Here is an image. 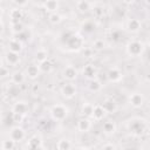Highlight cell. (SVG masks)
I'll use <instances>...</instances> for the list:
<instances>
[{"instance_id":"6da1fadb","label":"cell","mask_w":150,"mask_h":150,"mask_svg":"<svg viewBox=\"0 0 150 150\" xmlns=\"http://www.w3.org/2000/svg\"><path fill=\"white\" fill-rule=\"evenodd\" d=\"M128 130L131 135H134L136 137H139L146 130V122L142 118H132L128 123Z\"/></svg>"},{"instance_id":"7a4b0ae2","label":"cell","mask_w":150,"mask_h":150,"mask_svg":"<svg viewBox=\"0 0 150 150\" xmlns=\"http://www.w3.org/2000/svg\"><path fill=\"white\" fill-rule=\"evenodd\" d=\"M49 114H50V117L56 121V122H62L67 118L68 116V108L62 104V103H56V104H53L49 109Z\"/></svg>"},{"instance_id":"3957f363","label":"cell","mask_w":150,"mask_h":150,"mask_svg":"<svg viewBox=\"0 0 150 150\" xmlns=\"http://www.w3.org/2000/svg\"><path fill=\"white\" fill-rule=\"evenodd\" d=\"M145 50V46L143 42L138 40H131L125 46V52L131 57H138L141 56Z\"/></svg>"},{"instance_id":"277c9868","label":"cell","mask_w":150,"mask_h":150,"mask_svg":"<svg viewBox=\"0 0 150 150\" xmlns=\"http://www.w3.org/2000/svg\"><path fill=\"white\" fill-rule=\"evenodd\" d=\"M64 45L67 46V48L69 50H80L84 46V40L81 35H79L76 33H73L68 38V40L64 42Z\"/></svg>"},{"instance_id":"5b68a950","label":"cell","mask_w":150,"mask_h":150,"mask_svg":"<svg viewBox=\"0 0 150 150\" xmlns=\"http://www.w3.org/2000/svg\"><path fill=\"white\" fill-rule=\"evenodd\" d=\"M8 137H9L12 141H14L15 143H20V142H22V141L25 139V137H26V131H25V129H23L22 127L15 125V127L11 128V130H9V132H8Z\"/></svg>"},{"instance_id":"8992f818","label":"cell","mask_w":150,"mask_h":150,"mask_svg":"<svg viewBox=\"0 0 150 150\" xmlns=\"http://www.w3.org/2000/svg\"><path fill=\"white\" fill-rule=\"evenodd\" d=\"M60 93H61V95H62L64 98L70 100V98H73V97L76 95L77 89H76V86H75L74 83L68 82V83H64V84L61 87Z\"/></svg>"},{"instance_id":"52a82bcc","label":"cell","mask_w":150,"mask_h":150,"mask_svg":"<svg viewBox=\"0 0 150 150\" xmlns=\"http://www.w3.org/2000/svg\"><path fill=\"white\" fill-rule=\"evenodd\" d=\"M12 112L13 114H19L21 116H25L29 112V104L26 101H16L13 105H12Z\"/></svg>"},{"instance_id":"ba28073f","label":"cell","mask_w":150,"mask_h":150,"mask_svg":"<svg viewBox=\"0 0 150 150\" xmlns=\"http://www.w3.org/2000/svg\"><path fill=\"white\" fill-rule=\"evenodd\" d=\"M128 101H129V104L132 108L138 109V108L143 107V104H144V96H143V94H141L138 91H135V93H131L129 95Z\"/></svg>"},{"instance_id":"9c48e42d","label":"cell","mask_w":150,"mask_h":150,"mask_svg":"<svg viewBox=\"0 0 150 150\" xmlns=\"http://www.w3.org/2000/svg\"><path fill=\"white\" fill-rule=\"evenodd\" d=\"M4 60L8 66H18L20 63V61H21V57H20V54L11 52V50H7L4 54Z\"/></svg>"},{"instance_id":"30bf717a","label":"cell","mask_w":150,"mask_h":150,"mask_svg":"<svg viewBox=\"0 0 150 150\" xmlns=\"http://www.w3.org/2000/svg\"><path fill=\"white\" fill-rule=\"evenodd\" d=\"M107 79L109 82H112V83H116V82H120L122 79H123V73L121 69L116 68V67H112L108 70L107 73Z\"/></svg>"},{"instance_id":"8fae6325","label":"cell","mask_w":150,"mask_h":150,"mask_svg":"<svg viewBox=\"0 0 150 150\" xmlns=\"http://www.w3.org/2000/svg\"><path fill=\"white\" fill-rule=\"evenodd\" d=\"M62 75H63V79H66L69 82H73V81H75L77 79L79 71L74 66H67V67L63 68Z\"/></svg>"},{"instance_id":"7c38bea8","label":"cell","mask_w":150,"mask_h":150,"mask_svg":"<svg viewBox=\"0 0 150 150\" xmlns=\"http://www.w3.org/2000/svg\"><path fill=\"white\" fill-rule=\"evenodd\" d=\"M102 108L104 109V111L107 114H115L117 111V103L115 102V100L110 98V97H107L102 101L101 103Z\"/></svg>"},{"instance_id":"4fadbf2b","label":"cell","mask_w":150,"mask_h":150,"mask_svg":"<svg viewBox=\"0 0 150 150\" xmlns=\"http://www.w3.org/2000/svg\"><path fill=\"white\" fill-rule=\"evenodd\" d=\"M91 127H93V122H91V120L90 118H88V117H81V118H79V121H77V123H76V128H77V130L80 131V132H88L90 129H91Z\"/></svg>"},{"instance_id":"5bb4252c","label":"cell","mask_w":150,"mask_h":150,"mask_svg":"<svg viewBox=\"0 0 150 150\" xmlns=\"http://www.w3.org/2000/svg\"><path fill=\"white\" fill-rule=\"evenodd\" d=\"M125 28L130 33H138L142 28V22H141L139 19H136V18L129 19L125 23Z\"/></svg>"},{"instance_id":"9a60e30c","label":"cell","mask_w":150,"mask_h":150,"mask_svg":"<svg viewBox=\"0 0 150 150\" xmlns=\"http://www.w3.org/2000/svg\"><path fill=\"white\" fill-rule=\"evenodd\" d=\"M22 48H23V43L21 41H19L16 38L9 39L7 41V50H11V52H14V53L20 54L21 50H22Z\"/></svg>"},{"instance_id":"2e32d148","label":"cell","mask_w":150,"mask_h":150,"mask_svg":"<svg viewBox=\"0 0 150 150\" xmlns=\"http://www.w3.org/2000/svg\"><path fill=\"white\" fill-rule=\"evenodd\" d=\"M41 74V70L39 68V64H35V63H30L27 68H26V76L30 80H35L40 76Z\"/></svg>"},{"instance_id":"e0dca14e","label":"cell","mask_w":150,"mask_h":150,"mask_svg":"<svg viewBox=\"0 0 150 150\" xmlns=\"http://www.w3.org/2000/svg\"><path fill=\"white\" fill-rule=\"evenodd\" d=\"M26 81V74L21 70H15L11 74V82L14 86H21Z\"/></svg>"},{"instance_id":"ac0fdd59","label":"cell","mask_w":150,"mask_h":150,"mask_svg":"<svg viewBox=\"0 0 150 150\" xmlns=\"http://www.w3.org/2000/svg\"><path fill=\"white\" fill-rule=\"evenodd\" d=\"M42 8L49 13H54V12H57L59 8H60V2L56 1V0H46L42 2Z\"/></svg>"},{"instance_id":"d6986e66","label":"cell","mask_w":150,"mask_h":150,"mask_svg":"<svg viewBox=\"0 0 150 150\" xmlns=\"http://www.w3.org/2000/svg\"><path fill=\"white\" fill-rule=\"evenodd\" d=\"M75 7L80 13H87L94 8V4L90 1H86V0H80L75 2Z\"/></svg>"},{"instance_id":"ffe728a7","label":"cell","mask_w":150,"mask_h":150,"mask_svg":"<svg viewBox=\"0 0 150 150\" xmlns=\"http://www.w3.org/2000/svg\"><path fill=\"white\" fill-rule=\"evenodd\" d=\"M96 74H97L96 68H95L93 64H90V63L86 64V66L82 68V75H83L84 77L89 79V80H94L95 76H96Z\"/></svg>"},{"instance_id":"44dd1931","label":"cell","mask_w":150,"mask_h":150,"mask_svg":"<svg viewBox=\"0 0 150 150\" xmlns=\"http://www.w3.org/2000/svg\"><path fill=\"white\" fill-rule=\"evenodd\" d=\"M9 18H11V22H19V21H21V19L23 18L22 8H19V7L12 8L9 11Z\"/></svg>"},{"instance_id":"7402d4cb","label":"cell","mask_w":150,"mask_h":150,"mask_svg":"<svg viewBox=\"0 0 150 150\" xmlns=\"http://www.w3.org/2000/svg\"><path fill=\"white\" fill-rule=\"evenodd\" d=\"M116 129H117L116 123H115L114 121H111V120L105 121V122L103 123V125H102V130H103V132L107 134V135H112V134H115V132H116Z\"/></svg>"},{"instance_id":"603a6c76","label":"cell","mask_w":150,"mask_h":150,"mask_svg":"<svg viewBox=\"0 0 150 150\" xmlns=\"http://www.w3.org/2000/svg\"><path fill=\"white\" fill-rule=\"evenodd\" d=\"M105 111H104V109L102 108V105L101 104H96V105H94V112H93V120L94 121H96V122H98V121H102L103 120V117L105 116Z\"/></svg>"},{"instance_id":"cb8c5ba5","label":"cell","mask_w":150,"mask_h":150,"mask_svg":"<svg viewBox=\"0 0 150 150\" xmlns=\"http://www.w3.org/2000/svg\"><path fill=\"white\" fill-rule=\"evenodd\" d=\"M93 112H94V105L89 102H84L81 105V114L83 117H88L91 118L93 117Z\"/></svg>"},{"instance_id":"d4e9b609","label":"cell","mask_w":150,"mask_h":150,"mask_svg":"<svg viewBox=\"0 0 150 150\" xmlns=\"http://www.w3.org/2000/svg\"><path fill=\"white\" fill-rule=\"evenodd\" d=\"M96 27H97V25L93 19H87L81 26V28L84 33H93L96 29Z\"/></svg>"},{"instance_id":"484cf974","label":"cell","mask_w":150,"mask_h":150,"mask_svg":"<svg viewBox=\"0 0 150 150\" xmlns=\"http://www.w3.org/2000/svg\"><path fill=\"white\" fill-rule=\"evenodd\" d=\"M9 30H11L12 34L19 35L20 33H22V32L25 30V26H23V23H22L21 21H19V22H11V25H9Z\"/></svg>"},{"instance_id":"4316f807","label":"cell","mask_w":150,"mask_h":150,"mask_svg":"<svg viewBox=\"0 0 150 150\" xmlns=\"http://www.w3.org/2000/svg\"><path fill=\"white\" fill-rule=\"evenodd\" d=\"M71 142L68 138H61L56 143V150H70Z\"/></svg>"},{"instance_id":"83f0119b","label":"cell","mask_w":150,"mask_h":150,"mask_svg":"<svg viewBox=\"0 0 150 150\" xmlns=\"http://www.w3.org/2000/svg\"><path fill=\"white\" fill-rule=\"evenodd\" d=\"M35 60H36L39 63L47 61V60H48V52H47L46 49H43V48L38 49V50L35 52Z\"/></svg>"},{"instance_id":"f1b7e54d","label":"cell","mask_w":150,"mask_h":150,"mask_svg":"<svg viewBox=\"0 0 150 150\" xmlns=\"http://www.w3.org/2000/svg\"><path fill=\"white\" fill-rule=\"evenodd\" d=\"M88 88L90 91H94V93H97L102 89V82L97 79H94V80H90L89 84H88Z\"/></svg>"},{"instance_id":"f546056e","label":"cell","mask_w":150,"mask_h":150,"mask_svg":"<svg viewBox=\"0 0 150 150\" xmlns=\"http://www.w3.org/2000/svg\"><path fill=\"white\" fill-rule=\"evenodd\" d=\"M48 21L52 25H59L62 21V15L59 12H54V13H49L48 14Z\"/></svg>"},{"instance_id":"4dcf8cb0","label":"cell","mask_w":150,"mask_h":150,"mask_svg":"<svg viewBox=\"0 0 150 150\" xmlns=\"http://www.w3.org/2000/svg\"><path fill=\"white\" fill-rule=\"evenodd\" d=\"M39 68H40L41 73L48 74V73H50V71L53 70V63H52L49 60H47V61H45V62L39 63Z\"/></svg>"},{"instance_id":"1f68e13d","label":"cell","mask_w":150,"mask_h":150,"mask_svg":"<svg viewBox=\"0 0 150 150\" xmlns=\"http://www.w3.org/2000/svg\"><path fill=\"white\" fill-rule=\"evenodd\" d=\"M41 146V138L39 136H33L28 139V148L29 149H39Z\"/></svg>"},{"instance_id":"d6a6232c","label":"cell","mask_w":150,"mask_h":150,"mask_svg":"<svg viewBox=\"0 0 150 150\" xmlns=\"http://www.w3.org/2000/svg\"><path fill=\"white\" fill-rule=\"evenodd\" d=\"M14 146H15V142L12 141L8 137L7 139H4L2 141V148H1V150H13Z\"/></svg>"},{"instance_id":"836d02e7","label":"cell","mask_w":150,"mask_h":150,"mask_svg":"<svg viewBox=\"0 0 150 150\" xmlns=\"http://www.w3.org/2000/svg\"><path fill=\"white\" fill-rule=\"evenodd\" d=\"M104 47H105V42L103 39H96L93 42V48L96 50H102V49H104Z\"/></svg>"},{"instance_id":"e575fe53","label":"cell","mask_w":150,"mask_h":150,"mask_svg":"<svg viewBox=\"0 0 150 150\" xmlns=\"http://www.w3.org/2000/svg\"><path fill=\"white\" fill-rule=\"evenodd\" d=\"M29 36H30V32L27 30V29H25L22 33H20L19 35H16V39L23 43L25 41H28L29 40Z\"/></svg>"},{"instance_id":"d590c367","label":"cell","mask_w":150,"mask_h":150,"mask_svg":"<svg viewBox=\"0 0 150 150\" xmlns=\"http://www.w3.org/2000/svg\"><path fill=\"white\" fill-rule=\"evenodd\" d=\"M93 13H94V16L95 18H101L103 15V13H104V9H103V7H98V6H95L94 5Z\"/></svg>"},{"instance_id":"8d00e7d4","label":"cell","mask_w":150,"mask_h":150,"mask_svg":"<svg viewBox=\"0 0 150 150\" xmlns=\"http://www.w3.org/2000/svg\"><path fill=\"white\" fill-rule=\"evenodd\" d=\"M0 75H1L2 79H5L6 76H9V67L2 64L1 66V70H0Z\"/></svg>"},{"instance_id":"74e56055","label":"cell","mask_w":150,"mask_h":150,"mask_svg":"<svg viewBox=\"0 0 150 150\" xmlns=\"http://www.w3.org/2000/svg\"><path fill=\"white\" fill-rule=\"evenodd\" d=\"M101 150H116V148L112 143H105L101 146Z\"/></svg>"},{"instance_id":"f35d334b","label":"cell","mask_w":150,"mask_h":150,"mask_svg":"<svg viewBox=\"0 0 150 150\" xmlns=\"http://www.w3.org/2000/svg\"><path fill=\"white\" fill-rule=\"evenodd\" d=\"M40 91V86H39V83H33L32 84V93L33 94H38Z\"/></svg>"},{"instance_id":"ab89813d","label":"cell","mask_w":150,"mask_h":150,"mask_svg":"<svg viewBox=\"0 0 150 150\" xmlns=\"http://www.w3.org/2000/svg\"><path fill=\"white\" fill-rule=\"evenodd\" d=\"M14 4H15L19 8H21V6H26L28 2H27V1H14Z\"/></svg>"},{"instance_id":"60d3db41","label":"cell","mask_w":150,"mask_h":150,"mask_svg":"<svg viewBox=\"0 0 150 150\" xmlns=\"http://www.w3.org/2000/svg\"><path fill=\"white\" fill-rule=\"evenodd\" d=\"M77 150H88V149H87V148H79Z\"/></svg>"},{"instance_id":"b9f144b4","label":"cell","mask_w":150,"mask_h":150,"mask_svg":"<svg viewBox=\"0 0 150 150\" xmlns=\"http://www.w3.org/2000/svg\"><path fill=\"white\" fill-rule=\"evenodd\" d=\"M148 43H149V46H150V35H149V38H148Z\"/></svg>"},{"instance_id":"7bdbcfd3","label":"cell","mask_w":150,"mask_h":150,"mask_svg":"<svg viewBox=\"0 0 150 150\" xmlns=\"http://www.w3.org/2000/svg\"><path fill=\"white\" fill-rule=\"evenodd\" d=\"M25 150H30V149H29V148H28V149H25Z\"/></svg>"}]
</instances>
